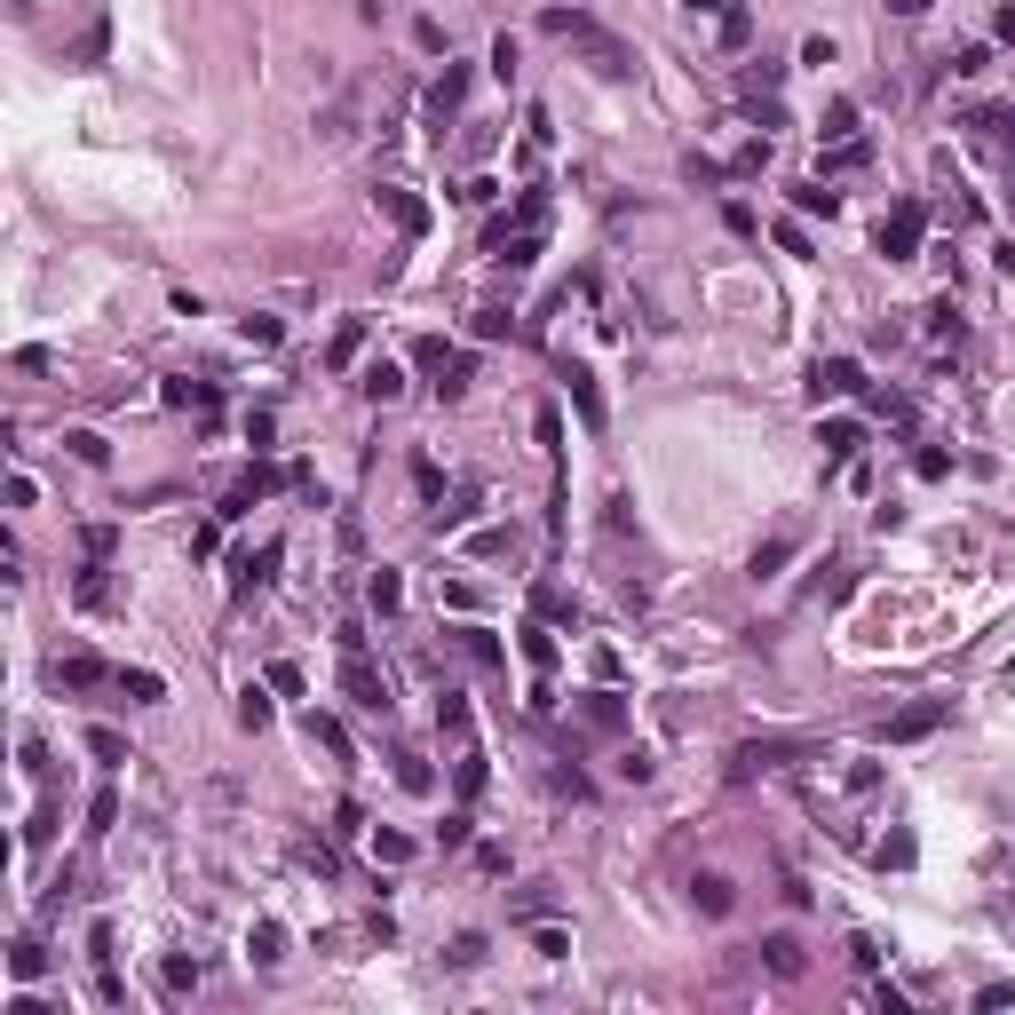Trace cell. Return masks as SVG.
<instances>
[{"label":"cell","mask_w":1015,"mask_h":1015,"mask_svg":"<svg viewBox=\"0 0 1015 1015\" xmlns=\"http://www.w3.org/2000/svg\"><path fill=\"white\" fill-rule=\"evenodd\" d=\"M88 754H96L104 770H119V762H127V738H119V730H88Z\"/></svg>","instance_id":"cell-21"},{"label":"cell","mask_w":1015,"mask_h":1015,"mask_svg":"<svg viewBox=\"0 0 1015 1015\" xmlns=\"http://www.w3.org/2000/svg\"><path fill=\"white\" fill-rule=\"evenodd\" d=\"M310 738H318L326 754H341V762H349V730H341L334 714H310Z\"/></svg>","instance_id":"cell-20"},{"label":"cell","mask_w":1015,"mask_h":1015,"mask_svg":"<svg viewBox=\"0 0 1015 1015\" xmlns=\"http://www.w3.org/2000/svg\"><path fill=\"white\" fill-rule=\"evenodd\" d=\"M88 817H96V833H112V825H119V793L104 786V793H96V809H88Z\"/></svg>","instance_id":"cell-33"},{"label":"cell","mask_w":1015,"mask_h":1015,"mask_svg":"<svg viewBox=\"0 0 1015 1015\" xmlns=\"http://www.w3.org/2000/svg\"><path fill=\"white\" fill-rule=\"evenodd\" d=\"M809 389L817 397H849V389H865V373H857V357H817L809 365Z\"/></svg>","instance_id":"cell-5"},{"label":"cell","mask_w":1015,"mask_h":1015,"mask_svg":"<svg viewBox=\"0 0 1015 1015\" xmlns=\"http://www.w3.org/2000/svg\"><path fill=\"white\" fill-rule=\"evenodd\" d=\"M270 690H286V698H294V690H302V667H294V659H278V667H270Z\"/></svg>","instance_id":"cell-40"},{"label":"cell","mask_w":1015,"mask_h":1015,"mask_svg":"<svg viewBox=\"0 0 1015 1015\" xmlns=\"http://www.w3.org/2000/svg\"><path fill=\"white\" fill-rule=\"evenodd\" d=\"M920 230H928V207H920V199H904L897 215L881 223V254H889V262H912V254H920Z\"/></svg>","instance_id":"cell-2"},{"label":"cell","mask_w":1015,"mask_h":1015,"mask_svg":"<svg viewBox=\"0 0 1015 1015\" xmlns=\"http://www.w3.org/2000/svg\"><path fill=\"white\" fill-rule=\"evenodd\" d=\"M357 389H365V397H373V405H389V397H397V389H405V373H397V365H389V357H373V365H365V381H357Z\"/></svg>","instance_id":"cell-11"},{"label":"cell","mask_w":1015,"mask_h":1015,"mask_svg":"<svg viewBox=\"0 0 1015 1015\" xmlns=\"http://www.w3.org/2000/svg\"><path fill=\"white\" fill-rule=\"evenodd\" d=\"M468 381H476V357H452V365H445V381H437V389H445V397H460Z\"/></svg>","instance_id":"cell-29"},{"label":"cell","mask_w":1015,"mask_h":1015,"mask_svg":"<svg viewBox=\"0 0 1015 1015\" xmlns=\"http://www.w3.org/2000/svg\"><path fill=\"white\" fill-rule=\"evenodd\" d=\"M524 659L548 675V667H556V635H548V627H524Z\"/></svg>","instance_id":"cell-23"},{"label":"cell","mask_w":1015,"mask_h":1015,"mask_svg":"<svg viewBox=\"0 0 1015 1015\" xmlns=\"http://www.w3.org/2000/svg\"><path fill=\"white\" fill-rule=\"evenodd\" d=\"M96 682H104V659H88V651L56 659V690H96Z\"/></svg>","instance_id":"cell-10"},{"label":"cell","mask_w":1015,"mask_h":1015,"mask_svg":"<svg viewBox=\"0 0 1015 1015\" xmlns=\"http://www.w3.org/2000/svg\"><path fill=\"white\" fill-rule=\"evenodd\" d=\"M682 8H690V16H722L730 0H682Z\"/></svg>","instance_id":"cell-42"},{"label":"cell","mask_w":1015,"mask_h":1015,"mask_svg":"<svg viewBox=\"0 0 1015 1015\" xmlns=\"http://www.w3.org/2000/svg\"><path fill=\"white\" fill-rule=\"evenodd\" d=\"M397 786H405V793H429V762H421V754H397Z\"/></svg>","instance_id":"cell-26"},{"label":"cell","mask_w":1015,"mask_h":1015,"mask_svg":"<svg viewBox=\"0 0 1015 1015\" xmlns=\"http://www.w3.org/2000/svg\"><path fill=\"white\" fill-rule=\"evenodd\" d=\"M270 484H278V476H270V468H246V476H238V484H230V500H223V524H238V516H246V508H254V500H262V492H270Z\"/></svg>","instance_id":"cell-8"},{"label":"cell","mask_w":1015,"mask_h":1015,"mask_svg":"<svg viewBox=\"0 0 1015 1015\" xmlns=\"http://www.w3.org/2000/svg\"><path fill=\"white\" fill-rule=\"evenodd\" d=\"M508 334V310H476V341H500Z\"/></svg>","instance_id":"cell-39"},{"label":"cell","mask_w":1015,"mask_h":1015,"mask_svg":"<svg viewBox=\"0 0 1015 1015\" xmlns=\"http://www.w3.org/2000/svg\"><path fill=\"white\" fill-rule=\"evenodd\" d=\"M793 207H801V215H833L841 199H833V191H825V175H817V183H793Z\"/></svg>","instance_id":"cell-18"},{"label":"cell","mask_w":1015,"mask_h":1015,"mask_svg":"<svg viewBox=\"0 0 1015 1015\" xmlns=\"http://www.w3.org/2000/svg\"><path fill=\"white\" fill-rule=\"evenodd\" d=\"M357 341H365V318H349V326H341V341H334V365H349V357H357Z\"/></svg>","instance_id":"cell-34"},{"label":"cell","mask_w":1015,"mask_h":1015,"mask_svg":"<svg viewBox=\"0 0 1015 1015\" xmlns=\"http://www.w3.org/2000/svg\"><path fill=\"white\" fill-rule=\"evenodd\" d=\"M159 397H167V405H183V413H191V405H199V413H215V381H167Z\"/></svg>","instance_id":"cell-14"},{"label":"cell","mask_w":1015,"mask_h":1015,"mask_svg":"<svg viewBox=\"0 0 1015 1015\" xmlns=\"http://www.w3.org/2000/svg\"><path fill=\"white\" fill-rule=\"evenodd\" d=\"M540 32H548V40H564V48H579L603 80H627V72H635V48H627V40H611V32H603L595 16H579V8H548V16H540Z\"/></svg>","instance_id":"cell-1"},{"label":"cell","mask_w":1015,"mask_h":1015,"mask_svg":"<svg viewBox=\"0 0 1015 1015\" xmlns=\"http://www.w3.org/2000/svg\"><path fill=\"white\" fill-rule=\"evenodd\" d=\"M40 968H48V960H40V944H16V984H32Z\"/></svg>","instance_id":"cell-36"},{"label":"cell","mask_w":1015,"mask_h":1015,"mask_svg":"<svg viewBox=\"0 0 1015 1015\" xmlns=\"http://www.w3.org/2000/svg\"><path fill=\"white\" fill-rule=\"evenodd\" d=\"M786 556H793V540H770V548L754 556V579H778V564H786Z\"/></svg>","instance_id":"cell-30"},{"label":"cell","mask_w":1015,"mask_h":1015,"mask_svg":"<svg viewBox=\"0 0 1015 1015\" xmlns=\"http://www.w3.org/2000/svg\"><path fill=\"white\" fill-rule=\"evenodd\" d=\"M238 722H246V730H262V722H270V690H262V682H246V690H238Z\"/></svg>","instance_id":"cell-19"},{"label":"cell","mask_w":1015,"mask_h":1015,"mask_svg":"<svg viewBox=\"0 0 1015 1015\" xmlns=\"http://www.w3.org/2000/svg\"><path fill=\"white\" fill-rule=\"evenodd\" d=\"M746 32H754V16H746V8H722V40H730V48H738V40H746Z\"/></svg>","instance_id":"cell-35"},{"label":"cell","mask_w":1015,"mask_h":1015,"mask_svg":"<svg viewBox=\"0 0 1015 1015\" xmlns=\"http://www.w3.org/2000/svg\"><path fill=\"white\" fill-rule=\"evenodd\" d=\"M690 897H698V912H714V920H722V912H730V881H722V873H698V881H690Z\"/></svg>","instance_id":"cell-15"},{"label":"cell","mask_w":1015,"mask_h":1015,"mask_svg":"<svg viewBox=\"0 0 1015 1015\" xmlns=\"http://www.w3.org/2000/svg\"><path fill=\"white\" fill-rule=\"evenodd\" d=\"M936 722H944V706H904V714L889 722V730H881V738H889V746H912V738H928Z\"/></svg>","instance_id":"cell-9"},{"label":"cell","mask_w":1015,"mask_h":1015,"mask_svg":"<svg viewBox=\"0 0 1015 1015\" xmlns=\"http://www.w3.org/2000/svg\"><path fill=\"white\" fill-rule=\"evenodd\" d=\"M341 690H349L365 714H389V682L365 667V651H349V659H341Z\"/></svg>","instance_id":"cell-3"},{"label":"cell","mask_w":1015,"mask_h":1015,"mask_svg":"<svg viewBox=\"0 0 1015 1015\" xmlns=\"http://www.w3.org/2000/svg\"><path fill=\"white\" fill-rule=\"evenodd\" d=\"M492 262H508V270H532V262H540V223L492 230Z\"/></svg>","instance_id":"cell-4"},{"label":"cell","mask_w":1015,"mask_h":1015,"mask_svg":"<svg viewBox=\"0 0 1015 1015\" xmlns=\"http://www.w3.org/2000/svg\"><path fill=\"white\" fill-rule=\"evenodd\" d=\"M373 199H381V207H389V223L405 230V238H421V230H429V207H421V199H413V191H397V183H381V191H373Z\"/></svg>","instance_id":"cell-6"},{"label":"cell","mask_w":1015,"mask_h":1015,"mask_svg":"<svg viewBox=\"0 0 1015 1015\" xmlns=\"http://www.w3.org/2000/svg\"><path fill=\"white\" fill-rule=\"evenodd\" d=\"M365 595H373V611H397V603H405V579H397V571H373Z\"/></svg>","instance_id":"cell-22"},{"label":"cell","mask_w":1015,"mask_h":1015,"mask_svg":"<svg viewBox=\"0 0 1015 1015\" xmlns=\"http://www.w3.org/2000/svg\"><path fill=\"white\" fill-rule=\"evenodd\" d=\"M762 960H770V976H801V944L793 936H762Z\"/></svg>","instance_id":"cell-16"},{"label":"cell","mask_w":1015,"mask_h":1015,"mask_svg":"<svg viewBox=\"0 0 1015 1015\" xmlns=\"http://www.w3.org/2000/svg\"><path fill=\"white\" fill-rule=\"evenodd\" d=\"M587 722H595V730H619V698L595 690V698H587Z\"/></svg>","instance_id":"cell-28"},{"label":"cell","mask_w":1015,"mask_h":1015,"mask_svg":"<svg viewBox=\"0 0 1015 1015\" xmlns=\"http://www.w3.org/2000/svg\"><path fill=\"white\" fill-rule=\"evenodd\" d=\"M437 841H445V849H460V841H468V809H452L445 825H437Z\"/></svg>","instance_id":"cell-41"},{"label":"cell","mask_w":1015,"mask_h":1015,"mask_svg":"<svg viewBox=\"0 0 1015 1015\" xmlns=\"http://www.w3.org/2000/svg\"><path fill=\"white\" fill-rule=\"evenodd\" d=\"M270 571H278V548H262V556H246V564H238V595H254V587H270Z\"/></svg>","instance_id":"cell-17"},{"label":"cell","mask_w":1015,"mask_h":1015,"mask_svg":"<svg viewBox=\"0 0 1015 1015\" xmlns=\"http://www.w3.org/2000/svg\"><path fill=\"white\" fill-rule=\"evenodd\" d=\"M889 8H897V16H920V8H928V0H889Z\"/></svg>","instance_id":"cell-43"},{"label":"cell","mask_w":1015,"mask_h":1015,"mask_svg":"<svg viewBox=\"0 0 1015 1015\" xmlns=\"http://www.w3.org/2000/svg\"><path fill=\"white\" fill-rule=\"evenodd\" d=\"M64 445H72V460H88V468H104V437H96V429H72Z\"/></svg>","instance_id":"cell-27"},{"label":"cell","mask_w":1015,"mask_h":1015,"mask_svg":"<svg viewBox=\"0 0 1015 1015\" xmlns=\"http://www.w3.org/2000/svg\"><path fill=\"white\" fill-rule=\"evenodd\" d=\"M119 690H127V698H143V706H151V698H167V682L151 675V667H135V675H119Z\"/></svg>","instance_id":"cell-24"},{"label":"cell","mask_w":1015,"mask_h":1015,"mask_svg":"<svg viewBox=\"0 0 1015 1015\" xmlns=\"http://www.w3.org/2000/svg\"><path fill=\"white\" fill-rule=\"evenodd\" d=\"M373 857H381V865H405V857H413V841H405V833H389V825H381V833H373Z\"/></svg>","instance_id":"cell-25"},{"label":"cell","mask_w":1015,"mask_h":1015,"mask_svg":"<svg viewBox=\"0 0 1015 1015\" xmlns=\"http://www.w3.org/2000/svg\"><path fill=\"white\" fill-rule=\"evenodd\" d=\"M437 722H445V730H468V698H460V690L437 698Z\"/></svg>","instance_id":"cell-31"},{"label":"cell","mask_w":1015,"mask_h":1015,"mask_svg":"<svg viewBox=\"0 0 1015 1015\" xmlns=\"http://www.w3.org/2000/svg\"><path fill=\"white\" fill-rule=\"evenodd\" d=\"M112 540H119L112 524H88V564H104V556H112Z\"/></svg>","instance_id":"cell-37"},{"label":"cell","mask_w":1015,"mask_h":1015,"mask_svg":"<svg viewBox=\"0 0 1015 1015\" xmlns=\"http://www.w3.org/2000/svg\"><path fill=\"white\" fill-rule=\"evenodd\" d=\"M476 786H484V754H460V801H468Z\"/></svg>","instance_id":"cell-38"},{"label":"cell","mask_w":1015,"mask_h":1015,"mask_svg":"<svg viewBox=\"0 0 1015 1015\" xmlns=\"http://www.w3.org/2000/svg\"><path fill=\"white\" fill-rule=\"evenodd\" d=\"M540 445L564 452V413H556V405H540Z\"/></svg>","instance_id":"cell-32"},{"label":"cell","mask_w":1015,"mask_h":1015,"mask_svg":"<svg viewBox=\"0 0 1015 1015\" xmlns=\"http://www.w3.org/2000/svg\"><path fill=\"white\" fill-rule=\"evenodd\" d=\"M817 445H825V460H849V452L865 445V429H857V421H825V429H817Z\"/></svg>","instance_id":"cell-12"},{"label":"cell","mask_w":1015,"mask_h":1015,"mask_svg":"<svg viewBox=\"0 0 1015 1015\" xmlns=\"http://www.w3.org/2000/svg\"><path fill=\"white\" fill-rule=\"evenodd\" d=\"M564 389H571V405H579V421L603 429V389H595V373H587V365H564Z\"/></svg>","instance_id":"cell-7"},{"label":"cell","mask_w":1015,"mask_h":1015,"mask_svg":"<svg viewBox=\"0 0 1015 1015\" xmlns=\"http://www.w3.org/2000/svg\"><path fill=\"white\" fill-rule=\"evenodd\" d=\"M460 96H468V72H460V64H452L445 80H437V88H429V119H445V112H460Z\"/></svg>","instance_id":"cell-13"}]
</instances>
